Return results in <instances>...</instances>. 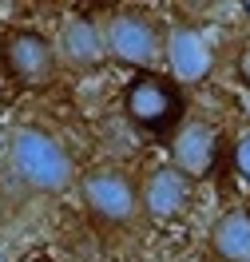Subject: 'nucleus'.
<instances>
[{"instance_id":"f257e3e1","label":"nucleus","mask_w":250,"mask_h":262,"mask_svg":"<svg viewBox=\"0 0 250 262\" xmlns=\"http://www.w3.org/2000/svg\"><path fill=\"white\" fill-rule=\"evenodd\" d=\"M4 163L8 175L28 191V195H64L76 187V163L60 135L40 123H20L8 131L4 143Z\"/></svg>"},{"instance_id":"f03ea898","label":"nucleus","mask_w":250,"mask_h":262,"mask_svg":"<svg viewBox=\"0 0 250 262\" xmlns=\"http://www.w3.org/2000/svg\"><path fill=\"white\" fill-rule=\"evenodd\" d=\"M187 99H183V83H175L171 76L159 72H139L127 80L123 88V115L135 131L143 135H175L187 119Z\"/></svg>"},{"instance_id":"7ed1b4c3","label":"nucleus","mask_w":250,"mask_h":262,"mask_svg":"<svg viewBox=\"0 0 250 262\" xmlns=\"http://www.w3.org/2000/svg\"><path fill=\"white\" fill-rule=\"evenodd\" d=\"M103 28V48L107 60L123 68H143L147 72L155 60H163V44H167V28L151 16L147 8H131L123 4L116 12H107L100 20Z\"/></svg>"},{"instance_id":"20e7f679","label":"nucleus","mask_w":250,"mask_h":262,"mask_svg":"<svg viewBox=\"0 0 250 262\" xmlns=\"http://www.w3.org/2000/svg\"><path fill=\"white\" fill-rule=\"evenodd\" d=\"M80 203L100 227H131L143 214L139 207V179H131L123 167H92L80 175Z\"/></svg>"},{"instance_id":"39448f33","label":"nucleus","mask_w":250,"mask_h":262,"mask_svg":"<svg viewBox=\"0 0 250 262\" xmlns=\"http://www.w3.org/2000/svg\"><path fill=\"white\" fill-rule=\"evenodd\" d=\"M0 72L8 80L24 83V88H44L52 83L64 68H60V52H56V40L44 36L40 28H28V24H16L4 32V44H0Z\"/></svg>"},{"instance_id":"423d86ee","label":"nucleus","mask_w":250,"mask_h":262,"mask_svg":"<svg viewBox=\"0 0 250 262\" xmlns=\"http://www.w3.org/2000/svg\"><path fill=\"white\" fill-rule=\"evenodd\" d=\"M191 199H195V179L183 175L175 163H159L151 167L147 175L139 179V207L151 223H179L191 211Z\"/></svg>"},{"instance_id":"0eeeda50","label":"nucleus","mask_w":250,"mask_h":262,"mask_svg":"<svg viewBox=\"0 0 250 262\" xmlns=\"http://www.w3.org/2000/svg\"><path fill=\"white\" fill-rule=\"evenodd\" d=\"M167 76L175 83H202L215 72V48L195 24H167V44H163Z\"/></svg>"},{"instance_id":"6e6552de","label":"nucleus","mask_w":250,"mask_h":262,"mask_svg":"<svg viewBox=\"0 0 250 262\" xmlns=\"http://www.w3.org/2000/svg\"><path fill=\"white\" fill-rule=\"evenodd\" d=\"M56 52H60V68L72 76H96L107 64V48H103V28L92 16H67L56 36Z\"/></svg>"},{"instance_id":"1a4fd4ad","label":"nucleus","mask_w":250,"mask_h":262,"mask_svg":"<svg viewBox=\"0 0 250 262\" xmlns=\"http://www.w3.org/2000/svg\"><path fill=\"white\" fill-rule=\"evenodd\" d=\"M218 151V131L207 123V119H187L183 127L171 135V163L179 167L183 175L199 179L211 171Z\"/></svg>"},{"instance_id":"9d476101","label":"nucleus","mask_w":250,"mask_h":262,"mask_svg":"<svg viewBox=\"0 0 250 262\" xmlns=\"http://www.w3.org/2000/svg\"><path fill=\"white\" fill-rule=\"evenodd\" d=\"M211 262H250V211H222L207 234Z\"/></svg>"},{"instance_id":"9b49d317","label":"nucleus","mask_w":250,"mask_h":262,"mask_svg":"<svg viewBox=\"0 0 250 262\" xmlns=\"http://www.w3.org/2000/svg\"><path fill=\"white\" fill-rule=\"evenodd\" d=\"M231 163H234V171H238V179L250 183V127L231 143Z\"/></svg>"},{"instance_id":"f8f14e48","label":"nucleus","mask_w":250,"mask_h":262,"mask_svg":"<svg viewBox=\"0 0 250 262\" xmlns=\"http://www.w3.org/2000/svg\"><path fill=\"white\" fill-rule=\"evenodd\" d=\"M238 80H242V83L250 88V48L242 52V56H238Z\"/></svg>"},{"instance_id":"ddd939ff","label":"nucleus","mask_w":250,"mask_h":262,"mask_svg":"<svg viewBox=\"0 0 250 262\" xmlns=\"http://www.w3.org/2000/svg\"><path fill=\"white\" fill-rule=\"evenodd\" d=\"M238 8H242V16L250 20V0H242V4H238Z\"/></svg>"},{"instance_id":"4468645a","label":"nucleus","mask_w":250,"mask_h":262,"mask_svg":"<svg viewBox=\"0 0 250 262\" xmlns=\"http://www.w3.org/2000/svg\"><path fill=\"white\" fill-rule=\"evenodd\" d=\"M0 262H12V258H8V254H4V250H0Z\"/></svg>"},{"instance_id":"2eb2a0df","label":"nucleus","mask_w":250,"mask_h":262,"mask_svg":"<svg viewBox=\"0 0 250 262\" xmlns=\"http://www.w3.org/2000/svg\"><path fill=\"white\" fill-rule=\"evenodd\" d=\"M0 44H4V32H0Z\"/></svg>"}]
</instances>
